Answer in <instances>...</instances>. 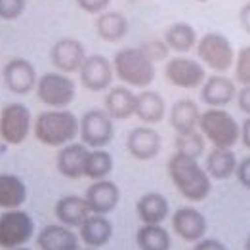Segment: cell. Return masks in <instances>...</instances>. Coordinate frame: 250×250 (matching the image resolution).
<instances>
[{
    "label": "cell",
    "mask_w": 250,
    "mask_h": 250,
    "mask_svg": "<svg viewBox=\"0 0 250 250\" xmlns=\"http://www.w3.org/2000/svg\"><path fill=\"white\" fill-rule=\"evenodd\" d=\"M235 102H237L239 111L250 117V86H241V90H237Z\"/></svg>",
    "instance_id": "74e56055"
},
{
    "label": "cell",
    "mask_w": 250,
    "mask_h": 250,
    "mask_svg": "<svg viewBox=\"0 0 250 250\" xmlns=\"http://www.w3.org/2000/svg\"><path fill=\"white\" fill-rule=\"evenodd\" d=\"M37 98L50 109H67L77 96V84L71 75L60 71H48L39 77L37 83Z\"/></svg>",
    "instance_id": "5b68a950"
},
{
    "label": "cell",
    "mask_w": 250,
    "mask_h": 250,
    "mask_svg": "<svg viewBox=\"0 0 250 250\" xmlns=\"http://www.w3.org/2000/svg\"><path fill=\"white\" fill-rule=\"evenodd\" d=\"M81 237L63 224H48L37 235L39 250H81Z\"/></svg>",
    "instance_id": "ac0fdd59"
},
{
    "label": "cell",
    "mask_w": 250,
    "mask_h": 250,
    "mask_svg": "<svg viewBox=\"0 0 250 250\" xmlns=\"http://www.w3.org/2000/svg\"><path fill=\"white\" fill-rule=\"evenodd\" d=\"M136 214L142 224H163L170 214V203L163 193L149 191L138 199Z\"/></svg>",
    "instance_id": "cb8c5ba5"
},
{
    "label": "cell",
    "mask_w": 250,
    "mask_h": 250,
    "mask_svg": "<svg viewBox=\"0 0 250 250\" xmlns=\"http://www.w3.org/2000/svg\"><path fill=\"white\" fill-rule=\"evenodd\" d=\"M2 81H4V86L12 94L25 96V94H31L37 88L39 75H37L35 65L29 60H25V58H12L10 62L4 65V69H2Z\"/></svg>",
    "instance_id": "7c38bea8"
},
{
    "label": "cell",
    "mask_w": 250,
    "mask_h": 250,
    "mask_svg": "<svg viewBox=\"0 0 250 250\" xmlns=\"http://www.w3.org/2000/svg\"><path fill=\"white\" fill-rule=\"evenodd\" d=\"M12 250H31V249H27V247H20V249H12Z\"/></svg>",
    "instance_id": "7bdbcfd3"
},
{
    "label": "cell",
    "mask_w": 250,
    "mask_h": 250,
    "mask_svg": "<svg viewBox=\"0 0 250 250\" xmlns=\"http://www.w3.org/2000/svg\"><path fill=\"white\" fill-rule=\"evenodd\" d=\"M84 60H86V48L79 39L65 37L56 41L50 48V62L54 65V69L65 75L79 73Z\"/></svg>",
    "instance_id": "4fadbf2b"
},
{
    "label": "cell",
    "mask_w": 250,
    "mask_h": 250,
    "mask_svg": "<svg viewBox=\"0 0 250 250\" xmlns=\"http://www.w3.org/2000/svg\"><path fill=\"white\" fill-rule=\"evenodd\" d=\"M233 67H235V81L241 86H250V44L239 50Z\"/></svg>",
    "instance_id": "d6a6232c"
},
{
    "label": "cell",
    "mask_w": 250,
    "mask_h": 250,
    "mask_svg": "<svg viewBox=\"0 0 250 250\" xmlns=\"http://www.w3.org/2000/svg\"><path fill=\"white\" fill-rule=\"evenodd\" d=\"M199 119H201L199 105L189 98L178 100L170 107V113H168V123L176 130V134L197 130L199 128Z\"/></svg>",
    "instance_id": "d4e9b609"
},
{
    "label": "cell",
    "mask_w": 250,
    "mask_h": 250,
    "mask_svg": "<svg viewBox=\"0 0 250 250\" xmlns=\"http://www.w3.org/2000/svg\"><path fill=\"white\" fill-rule=\"evenodd\" d=\"M237 98L235 81L226 77L224 73H216L207 77L205 84L201 86V100L208 107H226Z\"/></svg>",
    "instance_id": "d6986e66"
},
{
    "label": "cell",
    "mask_w": 250,
    "mask_h": 250,
    "mask_svg": "<svg viewBox=\"0 0 250 250\" xmlns=\"http://www.w3.org/2000/svg\"><path fill=\"white\" fill-rule=\"evenodd\" d=\"M155 65L157 63L142 50V46L123 48L113 56L115 77L125 86L140 90H146L155 81V73H157Z\"/></svg>",
    "instance_id": "3957f363"
},
{
    "label": "cell",
    "mask_w": 250,
    "mask_h": 250,
    "mask_svg": "<svg viewBox=\"0 0 250 250\" xmlns=\"http://www.w3.org/2000/svg\"><path fill=\"white\" fill-rule=\"evenodd\" d=\"M33 132V117L27 105L6 104L0 109V140L8 146H21Z\"/></svg>",
    "instance_id": "52a82bcc"
},
{
    "label": "cell",
    "mask_w": 250,
    "mask_h": 250,
    "mask_svg": "<svg viewBox=\"0 0 250 250\" xmlns=\"http://www.w3.org/2000/svg\"><path fill=\"white\" fill-rule=\"evenodd\" d=\"M35 138L46 147H63L79 136V117L69 109H48L33 121Z\"/></svg>",
    "instance_id": "7a4b0ae2"
},
{
    "label": "cell",
    "mask_w": 250,
    "mask_h": 250,
    "mask_svg": "<svg viewBox=\"0 0 250 250\" xmlns=\"http://www.w3.org/2000/svg\"><path fill=\"white\" fill-rule=\"evenodd\" d=\"M235 176H237V180H239V184H241L243 188L250 189V155L245 157L243 161H239Z\"/></svg>",
    "instance_id": "8d00e7d4"
},
{
    "label": "cell",
    "mask_w": 250,
    "mask_h": 250,
    "mask_svg": "<svg viewBox=\"0 0 250 250\" xmlns=\"http://www.w3.org/2000/svg\"><path fill=\"white\" fill-rule=\"evenodd\" d=\"M79 138L90 149H104L115 138V121L105 109H90L79 119Z\"/></svg>",
    "instance_id": "ba28073f"
},
{
    "label": "cell",
    "mask_w": 250,
    "mask_h": 250,
    "mask_svg": "<svg viewBox=\"0 0 250 250\" xmlns=\"http://www.w3.org/2000/svg\"><path fill=\"white\" fill-rule=\"evenodd\" d=\"M33 237L35 222L25 210H4L0 214V249H20L25 247Z\"/></svg>",
    "instance_id": "9c48e42d"
},
{
    "label": "cell",
    "mask_w": 250,
    "mask_h": 250,
    "mask_svg": "<svg viewBox=\"0 0 250 250\" xmlns=\"http://www.w3.org/2000/svg\"><path fill=\"white\" fill-rule=\"evenodd\" d=\"M115 168V161L113 155L107 149H90L88 157H86V165H84V178L98 182V180H105L111 176Z\"/></svg>",
    "instance_id": "4dcf8cb0"
},
{
    "label": "cell",
    "mask_w": 250,
    "mask_h": 250,
    "mask_svg": "<svg viewBox=\"0 0 250 250\" xmlns=\"http://www.w3.org/2000/svg\"><path fill=\"white\" fill-rule=\"evenodd\" d=\"M165 77L172 86L193 90L201 88L207 81V69L199 60L186 58V56H176L168 60L165 65Z\"/></svg>",
    "instance_id": "30bf717a"
},
{
    "label": "cell",
    "mask_w": 250,
    "mask_h": 250,
    "mask_svg": "<svg viewBox=\"0 0 250 250\" xmlns=\"http://www.w3.org/2000/svg\"><path fill=\"white\" fill-rule=\"evenodd\" d=\"M163 138L153 126H138L126 138V149L136 161H151L161 153Z\"/></svg>",
    "instance_id": "9a60e30c"
},
{
    "label": "cell",
    "mask_w": 250,
    "mask_h": 250,
    "mask_svg": "<svg viewBox=\"0 0 250 250\" xmlns=\"http://www.w3.org/2000/svg\"><path fill=\"white\" fill-rule=\"evenodd\" d=\"M84 199H86L88 207L92 210V214L107 216L109 212L117 208V205L121 201V189L113 180L105 178V180L92 182V186L84 193Z\"/></svg>",
    "instance_id": "2e32d148"
},
{
    "label": "cell",
    "mask_w": 250,
    "mask_h": 250,
    "mask_svg": "<svg viewBox=\"0 0 250 250\" xmlns=\"http://www.w3.org/2000/svg\"><path fill=\"white\" fill-rule=\"evenodd\" d=\"M96 33L105 42L123 41L128 33V20L121 12H104L96 20Z\"/></svg>",
    "instance_id": "f1b7e54d"
},
{
    "label": "cell",
    "mask_w": 250,
    "mask_h": 250,
    "mask_svg": "<svg viewBox=\"0 0 250 250\" xmlns=\"http://www.w3.org/2000/svg\"><path fill=\"white\" fill-rule=\"evenodd\" d=\"M136 245L140 250H170L172 239L161 224H144L136 233Z\"/></svg>",
    "instance_id": "f546056e"
},
{
    "label": "cell",
    "mask_w": 250,
    "mask_h": 250,
    "mask_svg": "<svg viewBox=\"0 0 250 250\" xmlns=\"http://www.w3.org/2000/svg\"><path fill=\"white\" fill-rule=\"evenodd\" d=\"M237 165L239 161L233 149L212 147V151H208L205 161V170L208 172L212 180H229L237 172Z\"/></svg>",
    "instance_id": "484cf974"
},
{
    "label": "cell",
    "mask_w": 250,
    "mask_h": 250,
    "mask_svg": "<svg viewBox=\"0 0 250 250\" xmlns=\"http://www.w3.org/2000/svg\"><path fill=\"white\" fill-rule=\"evenodd\" d=\"M168 178L178 193L191 203H203L212 191V178L199 159H193L182 153H174L167 163Z\"/></svg>",
    "instance_id": "6da1fadb"
},
{
    "label": "cell",
    "mask_w": 250,
    "mask_h": 250,
    "mask_svg": "<svg viewBox=\"0 0 250 250\" xmlns=\"http://www.w3.org/2000/svg\"><path fill=\"white\" fill-rule=\"evenodd\" d=\"M140 46H142V50H144L155 63L163 62V60H167L168 56H170V48L167 46L165 41H157V39H155V41L144 42V44H140Z\"/></svg>",
    "instance_id": "e575fe53"
},
{
    "label": "cell",
    "mask_w": 250,
    "mask_h": 250,
    "mask_svg": "<svg viewBox=\"0 0 250 250\" xmlns=\"http://www.w3.org/2000/svg\"><path fill=\"white\" fill-rule=\"evenodd\" d=\"M84 250H98V249H88V247H86V249H84Z\"/></svg>",
    "instance_id": "f6af8a7d"
},
{
    "label": "cell",
    "mask_w": 250,
    "mask_h": 250,
    "mask_svg": "<svg viewBox=\"0 0 250 250\" xmlns=\"http://www.w3.org/2000/svg\"><path fill=\"white\" fill-rule=\"evenodd\" d=\"M199 130L214 147L233 149L241 142V125L224 107H208L201 113Z\"/></svg>",
    "instance_id": "277c9868"
},
{
    "label": "cell",
    "mask_w": 250,
    "mask_h": 250,
    "mask_svg": "<svg viewBox=\"0 0 250 250\" xmlns=\"http://www.w3.org/2000/svg\"><path fill=\"white\" fill-rule=\"evenodd\" d=\"M245 250H250V235L247 237V241H245Z\"/></svg>",
    "instance_id": "b9f144b4"
},
{
    "label": "cell",
    "mask_w": 250,
    "mask_h": 250,
    "mask_svg": "<svg viewBox=\"0 0 250 250\" xmlns=\"http://www.w3.org/2000/svg\"><path fill=\"white\" fill-rule=\"evenodd\" d=\"M79 237L88 249H102L113 237V224L104 214H90L79 228Z\"/></svg>",
    "instance_id": "603a6c76"
},
{
    "label": "cell",
    "mask_w": 250,
    "mask_h": 250,
    "mask_svg": "<svg viewBox=\"0 0 250 250\" xmlns=\"http://www.w3.org/2000/svg\"><path fill=\"white\" fill-rule=\"evenodd\" d=\"M27 186L16 174L2 172L0 174V208L16 210L21 208L27 201Z\"/></svg>",
    "instance_id": "4316f807"
},
{
    "label": "cell",
    "mask_w": 250,
    "mask_h": 250,
    "mask_svg": "<svg viewBox=\"0 0 250 250\" xmlns=\"http://www.w3.org/2000/svg\"><path fill=\"white\" fill-rule=\"evenodd\" d=\"M172 229L182 241L195 245L207 237L208 222H207V216L199 208L182 207L172 214Z\"/></svg>",
    "instance_id": "5bb4252c"
},
{
    "label": "cell",
    "mask_w": 250,
    "mask_h": 250,
    "mask_svg": "<svg viewBox=\"0 0 250 250\" xmlns=\"http://www.w3.org/2000/svg\"><path fill=\"white\" fill-rule=\"evenodd\" d=\"M79 79L88 92H107L113 86V79H115L113 62L100 54L86 56L79 71Z\"/></svg>",
    "instance_id": "8fae6325"
},
{
    "label": "cell",
    "mask_w": 250,
    "mask_h": 250,
    "mask_svg": "<svg viewBox=\"0 0 250 250\" xmlns=\"http://www.w3.org/2000/svg\"><path fill=\"white\" fill-rule=\"evenodd\" d=\"M54 214H56V220L75 229V228H81L84 224V220L92 214V210L88 207L86 199L81 195H65L60 197L56 207H54Z\"/></svg>",
    "instance_id": "ffe728a7"
},
{
    "label": "cell",
    "mask_w": 250,
    "mask_h": 250,
    "mask_svg": "<svg viewBox=\"0 0 250 250\" xmlns=\"http://www.w3.org/2000/svg\"><path fill=\"white\" fill-rule=\"evenodd\" d=\"M163 41L167 42L170 52L188 54V52L197 48L199 37H197V31H195V27H193L191 23L178 21V23H172L167 31H165Z\"/></svg>",
    "instance_id": "83f0119b"
},
{
    "label": "cell",
    "mask_w": 250,
    "mask_h": 250,
    "mask_svg": "<svg viewBox=\"0 0 250 250\" xmlns=\"http://www.w3.org/2000/svg\"><path fill=\"white\" fill-rule=\"evenodd\" d=\"M239 23H241L243 31L250 35V0L247 4H243V8L239 10Z\"/></svg>",
    "instance_id": "ab89813d"
},
{
    "label": "cell",
    "mask_w": 250,
    "mask_h": 250,
    "mask_svg": "<svg viewBox=\"0 0 250 250\" xmlns=\"http://www.w3.org/2000/svg\"><path fill=\"white\" fill-rule=\"evenodd\" d=\"M197 58L214 73H226L235 63V50L229 39L222 33H207L197 42Z\"/></svg>",
    "instance_id": "8992f818"
},
{
    "label": "cell",
    "mask_w": 250,
    "mask_h": 250,
    "mask_svg": "<svg viewBox=\"0 0 250 250\" xmlns=\"http://www.w3.org/2000/svg\"><path fill=\"white\" fill-rule=\"evenodd\" d=\"M205 146H207V140L201 134V130H191V132H184V134H176V140H174L176 153L188 155V157H193V159H199L205 153Z\"/></svg>",
    "instance_id": "1f68e13d"
},
{
    "label": "cell",
    "mask_w": 250,
    "mask_h": 250,
    "mask_svg": "<svg viewBox=\"0 0 250 250\" xmlns=\"http://www.w3.org/2000/svg\"><path fill=\"white\" fill-rule=\"evenodd\" d=\"M77 4H79V8L83 12H86V14L100 16V14H104L105 10L109 8L111 0H77Z\"/></svg>",
    "instance_id": "d590c367"
},
{
    "label": "cell",
    "mask_w": 250,
    "mask_h": 250,
    "mask_svg": "<svg viewBox=\"0 0 250 250\" xmlns=\"http://www.w3.org/2000/svg\"><path fill=\"white\" fill-rule=\"evenodd\" d=\"M90 147H86L81 142H71L67 146L60 147L58 155H56V168L67 180H81L84 178V165H86V157H88Z\"/></svg>",
    "instance_id": "e0dca14e"
},
{
    "label": "cell",
    "mask_w": 250,
    "mask_h": 250,
    "mask_svg": "<svg viewBox=\"0 0 250 250\" xmlns=\"http://www.w3.org/2000/svg\"><path fill=\"white\" fill-rule=\"evenodd\" d=\"M241 144L250 149V117H247L241 125Z\"/></svg>",
    "instance_id": "60d3db41"
},
{
    "label": "cell",
    "mask_w": 250,
    "mask_h": 250,
    "mask_svg": "<svg viewBox=\"0 0 250 250\" xmlns=\"http://www.w3.org/2000/svg\"><path fill=\"white\" fill-rule=\"evenodd\" d=\"M27 0H0V20L14 21L23 16Z\"/></svg>",
    "instance_id": "836d02e7"
},
{
    "label": "cell",
    "mask_w": 250,
    "mask_h": 250,
    "mask_svg": "<svg viewBox=\"0 0 250 250\" xmlns=\"http://www.w3.org/2000/svg\"><path fill=\"white\" fill-rule=\"evenodd\" d=\"M104 109L113 121H126L136 113V94L130 86H111L105 94Z\"/></svg>",
    "instance_id": "44dd1931"
},
{
    "label": "cell",
    "mask_w": 250,
    "mask_h": 250,
    "mask_svg": "<svg viewBox=\"0 0 250 250\" xmlns=\"http://www.w3.org/2000/svg\"><path fill=\"white\" fill-rule=\"evenodd\" d=\"M193 2H201L203 4V2H210V0H193Z\"/></svg>",
    "instance_id": "ee69618b"
},
{
    "label": "cell",
    "mask_w": 250,
    "mask_h": 250,
    "mask_svg": "<svg viewBox=\"0 0 250 250\" xmlns=\"http://www.w3.org/2000/svg\"><path fill=\"white\" fill-rule=\"evenodd\" d=\"M165 115H167V100L163 98V94H159L157 90H149V88L136 94L134 117H138L144 125H159L165 119Z\"/></svg>",
    "instance_id": "7402d4cb"
},
{
    "label": "cell",
    "mask_w": 250,
    "mask_h": 250,
    "mask_svg": "<svg viewBox=\"0 0 250 250\" xmlns=\"http://www.w3.org/2000/svg\"><path fill=\"white\" fill-rule=\"evenodd\" d=\"M193 250H228V247L220 241V239H201L199 243L193 245Z\"/></svg>",
    "instance_id": "f35d334b"
}]
</instances>
